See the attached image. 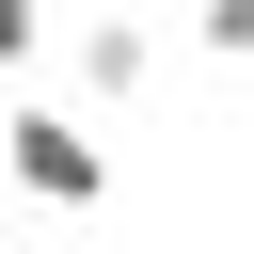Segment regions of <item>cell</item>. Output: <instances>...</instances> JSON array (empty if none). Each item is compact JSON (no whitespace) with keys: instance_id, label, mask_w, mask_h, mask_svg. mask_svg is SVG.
<instances>
[{"instance_id":"7a4b0ae2","label":"cell","mask_w":254,"mask_h":254,"mask_svg":"<svg viewBox=\"0 0 254 254\" xmlns=\"http://www.w3.org/2000/svg\"><path fill=\"white\" fill-rule=\"evenodd\" d=\"M143 79H159V32H143V16H95V32H79V95H111V111H127Z\"/></svg>"},{"instance_id":"6da1fadb","label":"cell","mask_w":254,"mask_h":254,"mask_svg":"<svg viewBox=\"0 0 254 254\" xmlns=\"http://www.w3.org/2000/svg\"><path fill=\"white\" fill-rule=\"evenodd\" d=\"M0 175H16L32 206H111V175H127V159H111V127H95V111L16 95V111H0Z\"/></svg>"},{"instance_id":"277c9868","label":"cell","mask_w":254,"mask_h":254,"mask_svg":"<svg viewBox=\"0 0 254 254\" xmlns=\"http://www.w3.org/2000/svg\"><path fill=\"white\" fill-rule=\"evenodd\" d=\"M32 48H48V0H0V79H16Z\"/></svg>"},{"instance_id":"3957f363","label":"cell","mask_w":254,"mask_h":254,"mask_svg":"<svg viewBox=\"0 0 254 254\" xmlns=\"http://www.w3.org/2000/svg\"><path fill=\"white\" fill-rule=\"evenodd\" d=\"M190 48H206V64H254V0H206V16H190Z\"/></svg>"}]
</instances>
